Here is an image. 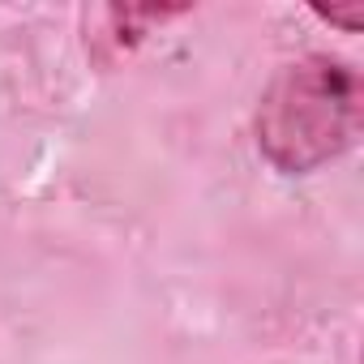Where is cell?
<instances>
[{"label": "cell", "mask_w": 364, "mask_h": 364, "mask_svg": "<svg viewBox=\"0 0 364 364\" xmlns=\"http://www.w3.org/2000/svg\"><path fill=\"white\" fill-rule=\"evenodd\" d=\"M360 137V77L343 56L309 52L283 65L257 99L253 141L279 176H313Z\"/></svg>", "instance_id": "6da1fadb"}, {"label": "cell", "mask_w": 364, "mask_h": 364, "mask_svg": "<svg viewBox=\"0 0 364 364\" xmlns=\"http://www.w3.org/2000/svg\"><path fill=\"white\" fill-rule=\"evenodd\" d=\"M189 14V5H163V9H124V5H107L86 14V52L99 65H112L120 56H129L146 35H154L163 22Z\"/></svg>", "instance_id": "7a4b0ae2"}, {"label": "cell", "mask_w": 364, "mask_h": 364, "mask_svg": "<svg viewBox=\"0 0 364 364\" xmlns=\"http://www.w3.org/2000/svg\"><path fill=\"white\" fill-rule=\"evenodd\" d=\"M321 22H330V26H343V31H360V22H364V14H360V5H351V9H313Z\"/></svg>", "instance_id": "3957f363"}]
</instances>
